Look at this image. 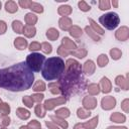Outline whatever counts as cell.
Masks as SVG:
<instances>
[{
	"label": "cell",
	"instance_id": "obj_45",
	"mask_svg": "<svg viewBox=\"0 0 129 129\" xmlns=\"http://www.w3.org/2000/svg\"><path fill=\"white\" fill-rule=\"evenodd\" d=\"M9 124H10V118L8 116H4V115L0 116V126L5 127Z\"/></svg>",
	"mask_w": 129,
	"mask_h": 129
},
{
	"label": "cell",
	"instance_id": "obj_36",
	"mask_svg": "<svg viewBox=\"0 0 129 129\" xmlns=\"http://www.w3.org/2000/svg\"><path fill=\"white\" fill-rule=\"evenodd\" d=\"M33 91L37 92V91H44L45 90V84L42 82V81H36V83L34 84L33 88H32Z\"/></svg>",
	"mask_w": 129,
	"mask_h": 129
},
{
	"label": "cell",
	"instance_id": "obj_11",
	"mask_svg": "<svg viewBox=\"0 0 129 129\" xmlns=\"http://www.w3.org/2000/svg\"><path fill=\"white\" fill-rule=\"evenodd\" d=\"M100 87H101L103 93H109L112 90L111 82L107 78H105V77L101 79V81H100Z\"/></svg>",
	"mask_w": 129,
	"mask_h": 129
},
{
	"label": "cell",
	"instance_id": "obj_15",
	"mask_svg": "<svg viewBox=\"0 0 129 129\" xmlns=\"http://www.w3.org/2000/svg\"><path fill=\"white\" fill-rule=\"evenodd\" d=\"M14 45L17 49L19 50H23L27 47V40L24 39L23 37H17L15 40H14Z\"/></svg>",
	"mask_w": 129,
	"mask_h": 129
},
{
	"label": "cell",
	"instance_id": "obj_59",
	"mask_svg": "<svg viewBox=\"0 0 129 129\" xmlns=\"http://www.w3.org/2000/svg\"><path fill=\"white\" fill-rule=\"evenodd\" d=\"M1 129H6V128H1Z\"/></svg>",
	"mask_w": 129,
	"mask_h": 129
},
{
	"label": "cell",
	"instance_id": "obj_54",
	"mask_svg": "<svg viewBox=\"0 0 129 129\" xmlns=\"http://www.w3.org/2000/svg\"><path fill=\"white\" fill-rule=\"evenodd\" d=\"M107 129H127L126 127H119V126H109Z\"/></svg>",
	"mask_w": 129,
	"mask_h": 129
},
{
	"label": "cell",
	"instance_id": "obj_41",
	"mask_svg": "<svg viewBox=\"0 0 129 129\" xmlns=\"http://www.w3.org/2000/svg\"><path fill=\"white\" fill-rule=\"evenodd\" d=\"M22 102H23V104H24L26 107H28V108H31V107L33 106V101H32V99H31L30 96H24V97L22 98Z\"/></svg>",
	"mask_w": 129,
	"mask_h": 129
},
{
	"label": "cell",
	"instance_id": "obj_13",
	"mask_svg": "<svg viewBox=\"0 0 129 129\" xmlns=\"http://www.w3.org/2000/svg\"><path fill=\"white\" fill-rule=\"evenodd\" d=\"M115 83L117 86H119L121 89L123 90H128L129 89V85H128V81L127 79H125L124 77L122 76H118L116 79H115Z\"/></svg>",
	"mask_w": 129,
	"mask_h": 129
},
{
	"label": "cell",
	"instance_id": "obj_37",
	"mask_svg": "<svg viewBox=\"0 0 129 129\" xmlns=\"http://www.w3.org/2000/svg\"><path fill=\"white\" fill-rule=\"evenodd\" d=\"M10 112V107L7 103H1L0 104V113L4 116H7Z\"/></svg>",
	"mask_w": 129,
	"mask_h": 129
},
{
	"label": "cell",
	"instance_id": "obj_3",
	"mask_svg": "<svg viewBox=\"0 0 129 129\" xmlns=\"http://www.w3.org/2000/svg\"><path fill=\"white\" fill-rule=\"evenodd\" d=\"M66 63L61 57L53 56L46 59L41 68V75L46 81H53L59 79L64 72Z\"/></svg>",
	"mask_w": 129,
	"mask_h": 129
},
{
	"label": "cell",
	"instance_id": "obj_53",
	"mask_svg": "<svg viewBox=\"0 0 129 129\" xmlns=\"http://www.w3.org/2000/svg\"><path fill=\"white\" fill-rule=\"evenodd\" d=\"M74 129H85V128L83 127V124L82 123H78V124H76L74 126Z\"/></svg>",
	"mask_w": 129,
	"mask_h": 129
},
{
	"label": "cell",
	"instance_id": "obj_32",
	"mask_svg": "<svg viewBox=\"0 0 129 129\" xmlns=\"http://www.w3.org/2000/svg\"><path fill=\"white\" fill-rule=\"evenodd\" d=\"M12 28L16 33H22V29H23V25L19 20H14L12 22Z\"/></svg>",
	"mask_w": 129,
	"mask_h": 129
},
{
	"label": "cell",
	"instance_id": "obj_49",
	"mask_svg": "<svg viewBox=\"0 0 129 129\" xmlns=\"http://www.w3.org/2000/svg\"><path fill=\"white\" fill-rule=\"evenodd\" d=\"M41 48V44L38 43V42H31L30 45H29V49L32 51V50H38Z\"/></svg>",
	"mask_w": 129,
	"mask_h": 129
},
{
	"label": "cell",
	"instance_id": "obj_35",
	"mask_svg": "<svg viewBox=\"0 0 129 129\" xmlns=\"http://www.w3.org/2000/svg\"><path fill=\"white\" fill-rule=\"evenodd\" d=\"M35 114H36L37 117H40V118L45 116V110L43 109V106L40 103L37 104L36 107H35Z\"/></svg>",
	"mask_w": 129,
	"mask_h": 129
},
{
	"label": "cell",
	"instance_id": "obj_42",
	"mask_svg": "<svg viewBox=\"0 0 129 129\" xmlns=\"http://www.w3.org/2000/svg\"><path fill=\"white\" fill-rule=\"evenodd\" d=\"M41 50L44 53H50L52 51V48H51V45L48 42H42L41 43Z\"/></svg>",
	"mask_w": 129,
	"mask_h": 129
},
{
	"label": "cell",
	"instance_id": "obj_44",
	"mask_svg": "<svg viewBox=\"0 0 129 129\" xmlns=\"http://www.w3.org/2000/svg\"><path fill=\"white\" fill-rule=\"evenodd\" d=\"M57 53H58V55H60V56H67V55L70 54V50H68L67 48H64L63 45L61 44V45H59L58 48H57Z\"/></svg>",
	"mask_w": 129,
	"mask_h": 129
},
{
	"label": "cell",
	"instance_id": "obj_56",
	"mask_svg": "<svg viewBox=\"0 0 129 129\" xmlns=\"http://www.w3.org/2000/svg\"><path fill=\"white\" fill-rule=\"evenodd\" d=\"M19 129H29V128H28L27 126H21V127H20Z\"/></svg>",
	"mask_w": 129,
	"mask_h": 129
},
{
	"label": "cell",
	"instance_id": "obj_39",
	"mask_svg": "<svg viewBox=\"0 0 129 129\" xmlns=\"http://www.w3.org/2000/svg\"><path fill=\"white\" fill-rule=\"evenodd\" d=\"M48 89L50 90V92L52 93V94H58V93H60V90H59V86H58V83L56 84V83H50L49 85H48Z\"/></svg>",
	"mask_w": 129,
	"mask_h": 129
},
{
	"label": "cell",
	"instance_id": "obj_50",
	"mask_svg": "<svg viewBox=\"0 0 129 129\" xmlns=\"http://www.w3.org/2000/svg\"><path fill=\"white\" fill-rule=\"evenodd\" d=\"M19 5L22 7V8H29V5H30V3H31V1H29V0H20L19 2Z\"/></svg>",
	"mask_w": 129,
	"mask_h": 129
},
{
	"label": "cell",
	"instance_id": "obj_24",
	"mask_svg": "<svg viewBox=\"0 0 129 129\" xmlns=\"http://www.w3.org/2000/svg\"><path fill=\"white\" fill-rule=\"evenodd\" d=\"M25 22L27 25H30V26H33L36 21H37V16H35L33 13H27L25 15Z\"/></svg>",
	"mask_w": 129,
	"mask_h": 129
},
{
	"label": "cell",
	"instance_id": "obj_1",
	"mask_svg": "<svg viewBox=\"0 0 129 129\" xmlns=\"http://www.w3.org/2000/svg\"><path fill=\"white\" fill-rule=\"evenodd\" d=\"M34 81V75L26 62H18L0 70V88L20 92L29 89Z\"/></svg>",
	"mask_w": 129,
	"mask_h": 129
},
{
	"label": "cell",
	"instance_id": "obj_57",
	"mask_svg": "<svg viewBox=\"0 0 129 129\" xmlns=\"http://www.w3.org/2000/svg\"><path fill=\"white\" fill-rule=\"evenodd\" d=\"M1 6H2V4H1V2H0V9H1Z\"/></svg>",
	"mask_w": 129,
	"mask_h": 129
},
{
	"label": "cell",
	"instance_id": "obj_17",
	"mask_svg": "<svg viewBox=\"0 0 129 129\" xmlns=\"http://www.w3.org/2000/svg\"><path fill=\"white\" fill-rule=\"evenodd\" d=\"M98 120H99V118H98V116H96L93 119H91L90 121L85 122V123H82L83 124V127L85 129H95L97 127V125H98Z\"/></svg>",
	"mask_w": 129,
	"mask_h": 129
},
{
	"label": "cell",
	"instance_id": "obj_2",
	"mask_svg": "<svg viewBox=\"0 0 129 129\" xmlns=\"http://www.w3.org/2000/svg\"><path fill=\"white\" fill-rule=\"evenodd\" d=\"M59 90L63 97H69L78 92H82L86 86V80L83 77L82 66L75 59H68L64 72L58 81Z\"/></svg>",
	"mask_w": 129,
	"mask_h": 129
},
{
	"label": "cell",
	"instance_id": "obj_5",
	"mask_svg": "<svg viewBox=\"0 0 129 129\" xmlns=\"http://www.w3.org/2000/svg\"><path fill=\"white\" fill-rule=\"evenodd\" d=\"M99 22L108 30H112L116 28L120 22V18L117 13L115 12H109L106 13L99 18Z\"/></svg>",
	"mask_w": 129,
	"mask_h": 129
},
{
	"label": "cell",
	"instance_id": "obj_23",
	"mask_svg": "<svg viewBox=\"0 0 129 129\" xmlns=\"http://www.w3.org/2000/svg\"><path fill=\"white\" fill-rule=\"evenodd\" d=\"M5 9L9 13H14V12L17 11L18 7H17L16 2H14V1H7L5 3Z\"/></svg>",
	"mask_w": 129,
	"mask_h": 129
},
{
	"label": "cell",
	"instance_id": "obj_26",
	"mask_svg": "<svg viewBox=\"0 0 129 129\" xmlns=\"http://www.w3.org/2000/svg\"><path fill=\"white\" fill-rule=\"evenodd\" d=\"M58 31L55 29V28H49L47 31H46V36L49 40H55L57 37H58Z\"/></svg>",
	"mask_w": 129,
	"mask_h": 129
},
{
	"label": "cell",
	"instance_id": "obj_58",
	"mask_svg": "<svg viewBox=\"0 0 129 129\" xmlns=\"http://www.w3.org/2000/svg\"><path fill=\"white\" fill-rule=\"evenodd\" d=\"M1 103H2V101H1V99H0V104H1Z\"/></svg>",
	"mask_w": 129,
	"mask_h": 129
},
{
	"label": "cell",
	"instance_id": "obj_4",
	"mask_svg": "<svg viewBox=\"0 0 129 129\" xmlns=\"http://www.w3.org/2000/svg\"><path fill=\"white\" fill-rule=\"evenodd\" d=\"M45 61V56L43 54L32 52L27 55L26 57V64L29 67V69L32 72H39Z\"/></svg>",
	"mask_w": 129,
	"mask_h": 129
},
{
	"label": "cell",
	"instance_id": "obj_27",
	"mask_svg": "<svg viewBox=\"0 0 129 129\" xmlns=\"http://www.w3.org/2000/svg\"><path fill=\"white\" fill-rule=\"evenodd\" d=\"M55 116H57L61 119H64V118L70 116V110L67 108H60V109L55 111Z\"/></svg>",
	"mask_w": 129,
	"mask_h": 129
},
{
	"label": "cell",
	"instance_id": "obj_19",
	"mask_svg": "<svg viewBox=\"0 0 129 129\" xmlns=\"http://www.w3.org/2000/svg\"><path fill=\"white\" fill-rule=\"evenodd\" d=\"M110 119H111V121H113V122L123 123V122H125L126 117H125V115H123V114H121V113H119V112H115V113H113V114L111 115Z\"/></svg>",
	"mask_w": 129,
	"mask_h": 129
},
{
	"label": "cell",
	"instance_id": "obj_43",
	"mask_svg": "<svg viewBox=\"0 0 129 129\" xmlns=\"http://www.w3.org/2000/svg\"><path fill=\"white\" fill-rule=\"evenodd\" d=\"M27 127H28L29 129H41V125H40V123H39L38 121H36V120H32V121H30V122L28 123Z\"/></svg>",
	"mask_w": 129,
	"mask_h": 129
},
{
	"label": "cell",
	"instance_id": "obj_48",
	"mask_svg": "<svg viewBox=\"0 0 129 129\" xmlns=\"http://www.w3.org/2000/svg\"><path fill=\"white\" fill-rule=\"evenodd\" d=\"M121 108H122L126 113L129 112V100H128V99H125V100L122 101V103H121Z\"/></svg>",
	"mask_w": 129,
	"mask_h": 129
},
{
	"label": "cell",
	"instance_id": "obj_18",
	"mask_svg": "<svg viewBox=\"0 0 129 129\" xmlns=\"http://www.w3.org/2000/svg\"><path fill=\"white\" fill-rule=\"evenodd\" d=\"M70 54H73L74 56H77L79 58H83L84 56L87 55V49L84 47H80L75 50H70Z\"/></svg>",
	"mask_w": 129,
	"mask_h": 129
},
{
	"label": "cell",
	"instance_id": "obj_7",
	"mask_svg": "<svg viewBox=\"0 0 129 129\" xmlns=\"http://www.w3.org/2000/svg\"><path fill=\"white\" fill-rule=\"evenodd\" d=\"M101 105H102V108L104 110H110L112 108L115 107L116 105V100L114 97L112 96H107V97H104L101 101Z\"/></svg>",
	"mask_w": 129,
	"mask_h": 129
},
{
	"label": "cell",
	"instance_id": "obj_52",
	"mask_svg": "<svg viewBox=\"0 0 129 129\" xmlns=\"http://www.w3.org/2000/svg\"><path fill=\"white\" fill-rule=\"evenodd\" d=\"M45 125L48 127V129H59V128L57 127V125H56V124H53V123L48 122V121H46V122H45Z\"/></svg>",
	"mask_w": 129,
	"mask_h": 129
},
{
	"label": "cell",
	"instance_id": "obj_21",
	"mask_svg": "<svg viewBox=\"0 0 129 129\" xmlns=\"http://www.w3.org/2000/svg\"><path fill=\"white\" fill-rule=\"evenodd\" d=\"M16 115H17L20 119L26 120V119H28V118L30 117V112L27 111V110L24 109V108H18V109L16 110Z\"/></svg>",
	"mask_w": 129,
	"mask_h": 129
},
{
	"label": "cell",
	"instance_id": "obj_46",
	"mask_svg": "<svg viewBox=\"0 0 129 129\" xmlns=\"http://www.w3.org/2000/svg\"><path fill=\"white\" fill-rule=\"evenodd\" d=\"M43 94H40V93H35V94H33L32 96H31V99H32V101L33 102H37L38 104L43 100Z\"/></svg>",
	"mask_w": 129,
	"mask_h": 129
},
{
	"label": "cell",
	"instance_id": "obj_31",
	"mask_svg": "<svg viewBox=\"0 0 129 129\" xmlns=\"http://www.w3.org/2000/svg\"><path fill=\"white\" fill-rule=\"evenodd\" d=\"M29 9H31L32 11L37 12V13H42V12H43V7H42L39 3L32 2V1H31L30 5H29Z\"/></svg>",
	"mask_w": 129,
	"mask_h": 129
},
{
	"label": "cell",
	"instance_id": "obj_25",
	"mask_svg": "<svg viewBox=\"0 0 129 129\" xmlns=\"http://www.w3.org/2000/svg\"><path fill=\"white\" fill-rule=\"evenodd\" d=\"M88 92L91 96L98 95L100 93V86L97 85V84H90L88 86Z\"/></svg>",
	"mask_w": 129,
	"mask_h": 129
},
{
	"label": "cell",
	"instance_id": "obj_28",
	"mask_svg": "<svg viewBox=\"0 0 129 129\" xmlns=\"http://www.w3.org/2000/svg\"><path fill=\"white\" fill-rule=\"evenodd\" d=\"M69 30H70V33H71V35H72L73 37H80V36L82 35V33H83L82 29H81L79 26H76V25L72 26Z\"/></svg>",
	"mask_w": 129,
	"mask_h": 129
},
{
	"label": "cell",
	"instance_id": "obj_30",
	"mask_svg": "<svg viewBox=\"0 0 129 129\" xmlns=\"http://www.w3.org/2000/svg\"><path fill=\"white\" fill-rule=\"evenodd\" d=\"M89 22L91 23V28H92L96 33H99V34H101V35L104 34V30H103V29H102V28H101V27H100V26H99V25H98L92 18H89Z\"/></svg>",
	"mask_w": 129,
	"mask_h": 129
},
{
	"label": "cell",
	"instance_id": "obj_16",
	"mask_svg": "<svg viewBox=\"0 0 129 129\" xmlns=\"http://www.w3.org/2000/svg\"><path fill=\"white\" fill-rule=\"evenodd\" d=\"M35 32H36V29L34 26H30V25H25L23 26V29H22V33L27 36V37H33L35 35Z\"/></svg>",
	"mask_w": 129,
	"mask_h": 129
},
{
	"label": "cell",
	"instance_id": "obj_51",
	"mask_svg": "<svg viewBox=\"0 0 129 129\" xmlns=\"http://www.w3.org/2000/svg\"><path fill=\"white\" fill-rule=\"evenodd\" d=\"M6 29H7V25L4 21L0 20V34H3L6 32Z\"/></svg>",
	"mask_w": 129,
	"mask_h": 129
},
{
	"label": "cell",
	"instance_id": "obj_33",
	"mask_svg": "<svg viewBox=\"0 0 129 129\" xmlns=\"http://www.w3.org/2000/svg\"><path fill=\"white\" fill-rule=\"evenodd\" d=\"M77 115H78V117L79 118H81V119H86V118H88L90 115H91V112L88 110H85L84 108H79L78 109V111H77Z\"/></svg>",
	"mask_w": 129,
	"mask_h": 129
},
{
	"label": "cell",
	"instance_id": "obj_12",
	"mask_svg": "<svg viewBox=\"0 0 129 129\" xmlns=\"http://www.w3.org/2000/svg\"><path fill=\"white\" fill-rule=\"evenodd\" d=\"M58 24L62 30H69L72 27V20L69 17H61L58 21Z\"/></svg>",
	"mask_w": 129,
	"mask_h": 129
},
{
	"label": "cell",
	"instance_id": "obj_9",
	"mask_svg": "<svg viewBox=\"0 0 129 129\" xmlns=\"http://www.w3.org/2000/svg\"><path fill=\"white\" fill-rule=\"evenodd\" d=\"M83 105H84V108L87 110L95 109L97 106V99L95 97H91V96L85 97L83 99Z\"/></svg>",
	"mask_w": 129,
	"mask_h": 129
},
{
	"label": "cell",
	"instance_id": "obj_10",
	"mask_svg": "<svg viewBox=\"0 0 129 129\" xmlns=\"http://www.w3.org/2000/svg\"><path fill=\"white\" fill-rule=\"evenodd\" d=\"M95 69H96V66L95 63L93 62V60H87L85 63H84V67H83V71L86 75H93V73L95 72Z\"/></svg>",
	"mask_w": 129,
	"mask_h": 129
},
{
	"label": "cell",
	"instance_id": "obj_14",
	"mask_svg": "<svg viewBox=\"0 0 129 129\" xmlns=\"http://www.w3.org/2000/svg\"><path fill=\"white\" fill-rule=\"evenodd\" d=\"M61 44H62L63 47L67 48L68 50H75V49H77L76 43H75L73 40H71L70 38H68V37H63V38H62Z\"/></svg>",
	"mask_w": 129,
	"mask_h": 129
},
{
	"label": "cell",
	"instance_id": "obj_29",
	"mask_svg": "<svg viewBox=\"0 0 129 129\" xmlns=\"http://www.w3.org/2000/svg\"><path fill=\"white\" fill-rule=\"evenodd\" d=\"M85 31L87 32V34L93 39V40H95V41H98V40H100V36L91 28V27H89V26H86L85 27Z\"/></svg>",
	"mask_w": 129,
	"mask_h": 129
},
{
	"label": "cell",
	"instance_id": "obj_20",
	"mask_svg": "<svg viewBox=\"0 0 129 129\" xmlns=\"http://www.w3.org/2000/svg\"><path fill=\"white\" fill-rule=\"evenodd\" d=\"M57 12H58L59 15H62L63 17H67L68 15H70L72 13V7L69 6V5H61V6L58 7Z\"/></svg>",
	"mask_w": 129,
	"mask_h": 129
},
{
	"label": "cell",
	"instance_id": "obj_6",
	"mask_svg": "<svg viewBox=\"0 0 129 129\" xmlns=\"http://www.w3.org/2000/svg\"><path fill=\"white\" fill-rule=\"evenodd\" d=\"M66 101H67V98L63 97V96L57 97V98H54V99H48V100H46L44 102L43 108H44V110H52L55 106L64 104Z\"/></svg>",
	"mask_w": 129,
	"mask_h": 129
},
{
	"label": "cell",
	"instance_id": "obj_55",
	"mask_svg": "<svg viewBox=\"0 0 129 129\" xmlns=\"http://www.w3.org/2000/svg\"><path fill=\"white\" fill-rule=\"evenodd\" d=\"M112 4H113L114 7H117V6H118V1H113Z\"/></svg>",
	"mask_w": 129,
	"mask_h": 129
},
{
	"label": "cell",
	"instance_id": "obj_38",
	"mask_svg": "<svg viewBox=\"0 0 129 129\" xmlns=\"http://www.w3.org/2000/svg\"><path fill=\"white\" fill-rule=\"evenodd\" d=\"M110 55L112 56L113 59H119L122 55V52L119 48H112L110 50Z\"/></svg>",
	"mask_w": 129,
	"mask_h": 129
},
{
	"label": "cell",
	"instance_id": "obj_47",
	"mask_svg": "<svg viewBox=\"0 0 129 129\" xmlns=\"http://www.w3.org/2000/svg\"><path fill=\"white\" fill-rule=\"evenodd\" d=\"M79 8L82 10V11H89L91 8H90V6L85 2V1H80L79 2Z\"/></svg>",
	"mask_w": 129,
	"mask_h": 129
},
{
	"label": "cell",
	"instance_id": "obj_34",
	"mask_svg": "<svg viewBox=\"0 0 129 129\" xmlns=\"http://www.w3.org/2000/svg\"><path fill=\"white\" fill-rule=\"evenodd\" d=\"M108 61H109V59H108V56H107L106 54H100L99 57H98V59H97L98 66L101 67V68L105 67V66L108 63Z\"/></svg>",
	"mask_w": 129,
	"mask_h": 129
},
{
	"label": "cell",
	"instance_id": "obj_8",
	"mask_svg": "<svg viewBox=\"0 0 129 129\" xmlns=\"http://www.w3.org/2000/svg\"><path fill=\"white\" fill-rule=\"evenodd\" d=\"M115 36L120 41H125L129 37V28L127 26H122L115 32Z\"/></svg>",
	"mask_w": 129,
	"mask_h": 129
},
{
	"label": "cell",
	"instance_id": "obj_22",
	"mask_svg": "<svg viewBox=\"0 0 129 129\" xmlns=\"http://www.w3.org/2000/svg\"><path fill=\"white\" fill-rule=\"evenodd\" d=\"M50 119L53 121V123L54 124H56V125H59L61 128H63V129H67L68 128V122L67 121H64V119H61V118H59V117H57V116H50Z\"/></svg>",
	"mask_w": 129,
	"mask_h": 129
},
{
	"label": "cell",
	"instance_id": "obj_40",
	"mask_svg": "<svg viewBox=\"0 0 129 129\" xmlns=\"http://www.w3.org/2000/svg\"><path fill=\"white\" fill-rule=\"evenodd\" d=\"M99 8L101 10H108L110 8V2L108 0H100L99 1Z\"/></svg>",
	"mask_w": 129,
	"mask_h": 129
}]
</instances>
